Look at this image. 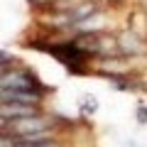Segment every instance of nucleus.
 <instances>
[{
	"label": "nucleus",
	"instance_id": "1",
	"mask_svg": "<svg viewBox=\"0 0 147 147\" xmlns=\"http://www.w3.org/2000/svg\"><path fill=\"white\" fill-rule=\"evenodd\" d=\"M3 91H30V93H39V96L47 93V88L39 84V79L27 69L3 71Z\"/></svg>",
	"mask_w": 147,
	"mask_h": 147
},
{
	"label": "nucleus",
	"instance_id": "2",
	"mask_svg": "<svg viewBox=\"0 0 147 147\" xmlns=\"http://www.w3.org/2000/svg\"><path fill=\"white\" fill-rule=\"evenodd\" d=\"M42 115L39 105H15V103H3V120H20V118Z\"/></svg>",
	"mask_w": 147,
	"mask_h": 147
},
{
	"label": "nucleus",
	"instance_id": "3",
	"mask_svg": "<svg viewBox=\"0 0 147 147\" xmlns=\"http://www.w3.org/2000/svg\"><path fill=\"white\" fill-rule=\"evenodd\" d=\"M42 96L30 93V91H3V103H15V105H39Z\"/></svg>",
	"mask_w": 147,
	"mask_h": 147
},
{
	"label": "nucleus",
	"instance_id": "4",
	"mask_svg": "<svg viewBox=\"0 0 147 147\" xmlns=\"http://www.w3.org/2000/svg\"><path fill=\"white\" fill-rule=\"evenodd\" d=\"M118 47H120V54H142L145 52V44L132 32H125L123 37H118Z\"/></svg>",
	"mask_w": 147,
	"mask_h": 147
},
{
	"label": "nucleus",
	"instance_id": "5",
	"mask_svg": "<svg viewBox=\"0 0 147 147\" xmlns=\"http://www.w3.org/2000/svg\"><path fill=\"white\" fill-rule=\"evenodd\" d=\"M96 108H98V100L91 98V96H86V98H84V108H81V110H84V113H91V110H96Z\"/></svg>",
	"mask_w": 147,
	"mask_h": 147
},
{
	"label": "nucleus",
	"instance_id": "6",
	"mask_svg": "<svg viewBox=\"0 0 147 147\" xmlns=\"http://www.w3.org/2000/svg\"><path fill=\"white\" fill-rule=\"evenodd\" d=\"M137 120H140L142 125L147 123V108H145V105H140V108H137Z\"/></svg>",
	"mask_w": 147,
	"mask_h": 147
}]
</instances>
